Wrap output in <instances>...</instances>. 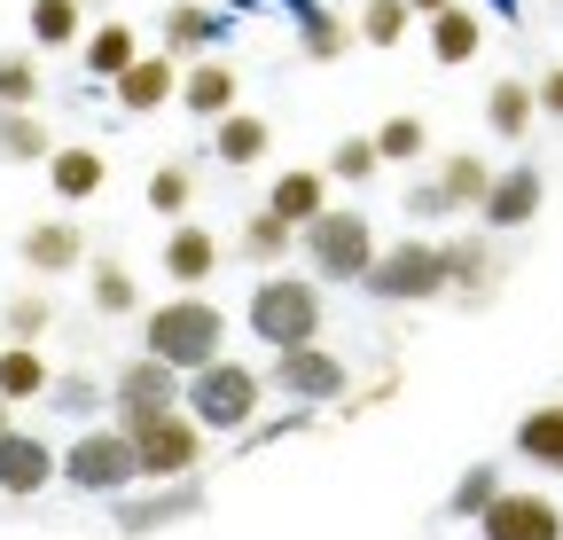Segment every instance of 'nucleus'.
Wrapping results in <instances>:
<instances>
[{"instance_id": "6", "label": "nucleus", "mask_w": 563, "mask_h": 540, "mask_svg": "<svg viewBox=\"0 0 563 540\" xmlns=\"http://www.w3.org/2000/svg\"><path fill=\"white\" fill-rule=\"evenodd\" d=\"M125 439H133V462H141V478H165V486H180L188 470L203 462V431H196V416L188 408H165V416H133V423H118Z\"/></svg>"}, {"instance_id": "35", "label": "nucleus", "mask_w": 563, "mask_h": 540, "mask_svg": "<svg viewBox=\"0 0 563 540\" xmlns=\"http://www.w3.org/2000/svg\"><path fill=\"white\" fill-rule=\"evenodd\" d=\"M188 205H196V173L188 165H157L150 173V212L157 220H188Z\"/></svg>"}, {"instance_id": "42", "label": "nucleus", "mask_w": 563, "mask_h": 540, "mask_svg": "<svg viewBox=\"0 0 563 540\" xmlns=\"http://www.w3.org/2000/svg\"><path fill=\"white\" fill-rule=\"evenodd\" d=\"M47 392H63L55 408H70V416H79V408H95V384H79V376H63V384H47Z\"/></svg>"}, {"instance_id": "5", "label": "nucleus", "mask_w": 563, "mask_h": 540, "mask_svg": "<svg viewBox=\"0 0 563 540\" xmlns=\"http://www.w3.org/2000/svg\"><path fill=\"white\" fill-rule=\"evenodd\" d=\"M361 290H368V298H384V306H431V298H446V258H439V235H399V243H384Z\"/></svg>"}, {"instance_id": "43", "label": "nucleus", "mask_w": 563, "mask_h": 540, "mask_svg": "<svg viewBox=\"0 0 563 540\" xmlns=\"http://www.w3.org/2000/svg\"><path fill=\"white\" fill-rule=\"evenodd\" d=\"M407 9H415V16H439V9H454V0H407Z\"/></svg>"}, {"instance_id": "39", "label": "nucleus", "mask_w": 563, "mask_h": 540, "mask_svg": "<svg viewBox=\"0 0 563 540\" xmlns=\"http://www.w3.org/2000/svg\"><path fill=\"white\" fill-rule=\"evenodd\" d=\"M415 228H439V220H454V205H446V188L439 180H407V205H399Z\"/></svg>"}, {"instance_id": "19", "label": "nucleus", "mask_w": 563, "mask_h": 540, "mask_svg": "<svg viewBox=\"0 0 563 540\" xmlns=\"http://www.w3.org/2000/svg\"><path fill=\"white\" fill-rule=\"evenodd\" d=\"M509 447H517V462H532V470H548V478H563V399H540V408H525Z\"/></svg>"}, {"instance_id": "12", "label": "nucleus", "mask_w": 563, "mask_h": 540, "mask_svg": "<svg viewBox=\"0 0 563 540\" xmlns=\"http://www.w3.org/2000/svg\"><path fill=\"white\" fill-rule=\"evenodd\" d=\"M180 368H165L157 353H141V361H125L118 368V423H133V416H165V408H180Z\"/></svg>"}, {"instance_id": "25", "label": "nucleus", "mask_w": 563, "mask_h": 540, "mask_svg": "<svg viewBox=\"0 0 563 540\" xmlns=\"http://www.w3.org/2000/svg\"><path fill=\"white\" fill-rule=\"evenodd\" d=\"M422 24H431V55L446 63V71H462V63H477V47H485V16H477V9H462V0H454V9L422 16Z\"/></svg>"}, {"instance_id": "29", "label": "nucleus", "mask_w": 563, "mask_h": 540, "mask_svg": "<svg viewBox=\"0 0 563 540\" xmlns=\"http://www.w3.org/2000/svg\"><path fill=\"white\" fill-rule=\"evenodd\" d=\"M32 47H79V24H87V9L79 0H32Z\"/></svg>"}, {"instance_id": "31", "label": "nucleus", "mask_w": 563, "mask_h": 540, "mask_svg": "<svg viewBox=\"0 0 563 540\" xmlns=\"http://www.w3.org/2000/svg\"><path fill=\"white\" fill-rule=\"evenodd\" d=\"M329 180H344V188H368L376 173H384V157H376V133H344V142L329 150V165H321Z\"/></svg>"}, {"instance_id": "18", "label": "nucleus", "mask_w": 563, "mask_h": 540, "mask_svg": "<svg viewBox=\"0 0 563 540\" xmlns=\"http://www.w3.org/2000/svg\"><path fill=\"white\" fill-rule=\"evenodd\" d=\"M47 188L63 196V205H95V196L110 188V157L95 142H70V150L47 157Z\"/></svg>"}, {"instance_id": "21", "label": "nucleus", "mask_w": 563, "mask_h": 540, "mask_svg": "<svg viewBox=\"0 0 563 540\" xmlns=\"http://www.w3.org/2000/svg\"><path fill=\"white\" fill-rule=\"evenodd\" d=\"M266 150H274V125H266L258 110H228V118H211V157H220L228 173L258 165Z\"/></svg>"}, {"instance_id": "30", "label": "nucleus", "mask_w": 563, "mask_h": 540, "mask_svg": "<svg viewBox=\"0 0 563 540\" xmlns=\"http://www.w3.org/2000/svg\"><path fill=\"white\" fill-rule=\"evenodd\" d=\"M133 55H141V32H133V24H95V32H87V71H95V79H118Z\"/></svg>"}, {"instance_id": "2", "label": "nucleus", "mask_w": 563, "mask_h": 540, "mask_svg": "<svg viewBox=\"0 0 563 540\" xmlns=\"http://www.w3.org/2000/svg\"><path fill=\"white\" fill-rule=\"evenodd\" d=\"M141 353H157L165 368L196 376L203 361H220V353H228V306H220V298H203V290L165 298L150 321H141Z\"/></svg>"}, {"instance_id": "15", "label": "nucleus", "mask_w": 563, "mask_h": 540, "mask_svg": "<svg viewBox=\"0 0 563 540\" xmlns=\"http://www.w3.org/2000/svg\"><path fill=\"white\" fill-rule=\"evenodd\" d=\"M235 95H243V79H235V63H228V55H196V63H180V95H173V102L196 110L203 125H211V118H228Z\"/></svg>"}, {"instance_id": "1", "label": "nucleus", "mask_w": 563, "mask_h": 540, "mask_svg": "<svg viewBox=\"0 0 563 540\" xmlns=\"http://www.w3.org/2000/svg\"><path fill=\"white\" fill-rule=\"evenodd\" d=\"M251 337L266 353H290V345H321L329 329V290L313 275H290V266H274V275L251 283V306H243Z\"/></svg>"}, {"instance_id": "32", "label": "nucleus", "mask_w": 563, "mask_h": 540, "mask_svg": "<svg viewBox=\"0 0 563 540\" xmlns=\"http://www.w3.org/2000/svg\"><path fill=\"white\" fill-rule=\"evenodd\" d=\"M352 40H361V32H352L344 16H329V9H298V47H306L313 63H336Z\"/></svg>"}, {"instance_id": "7", "label": "nucleus", "mask_w": 563, "mask_h": 540, "mask_svg": "<svg viewBox=\"0 0 563 540\" xmlns=\"http://www.w3.org/2000/svg\"><path fill=\"white\" fill-rule=\"evenodd\" d=\"M540 205H548V173H540L532 157L493 165V188H485V205H477V228H485V235H525V228L540 220Z\"/></svg>"}, {"instance_id": "14", "label": "nucleus", "mask_w": 563, "mask_h": 540, "mask_svg": "<svg viewBox=\"0 0 563 540\" xmlns=\"http://www.w3.org/2000/svg\"><path fill=\"white\" fill-rule=\"evenodd\" d=\"M110 95H118V110H133V118H150V110H165V102L180 95V63H173L165 47H157V55L141 47V55L125 63V71L110 79Z\"/></svg>"}, {"instance_id": "33", "label": "nucleus", "mask_w": 563, "mask_h": 540, "mask_svg": "<svg viewBox=\"0 0 563 540\" xmlns=\"http://www.w3.org/2000/svg\"><path fill=\"white\" fill-rule=\"evenodd\" d=\"M40 63H32V47H9L0 55V110H40Z\"/></svg>"}, {"instance_id": "17", "label": "nucleus", "mask_w": 563, "mask_h": 540, "mask_svg": "<svg viewBox=\"0 0 563 540\" xmlns=\"http://www.w3.org/2000/svg\"><path fill=\"white\" fill-rule=\"evenodd\" d=\"M336 180L321 173V165H290V173H274V188H266V212H282L290 228H306V220H321L336 196H329Z\"/></svg>"}, {"instance_id": "28", "label": "nucleus", "mask_w": 563, "mask_h": 540, "mask_svg": "<svg viewBox=\"0 0 563 540\" xmlns=\"http://www.w3.org/2000/svg\"><path fill=\"white\" fill-rule=\"evenodd\" d=\"M55 376H47V361H40V345H9V353H0V399H9V408H16V399H40Z\"/></svg>"}, {"instance_id": "24", "label": "nucleus", "mask_w": 563, "mask_h": 540, "mask_svg": "<svg viewBox=\"0 0 563 540\" xmlns=\"http://www.w3.org/2000/svg\"><path fill=\"white\" fill-rule=\"evenodd\" d=\"M431 180L446 188V205H454V220H470V212L485 205V188H493V157H485V150H446Z\"/></svg>"}, {"instance_id": "45", "label": "nucleus", "mask_w": 563, "mask_h": 540, "mask_svg": "<svg viewBox=\"0 0 563 540\" xmlns=\"http://www.w3.org/2000/svg\"><path fill=\"white\" fill-rule=\"evenodd\" d=\"M79 9H102V0H79Z\"/></svg>"}, {"instance_id": "10", "label": "nucleus", "mask_w": 563, "mask_h": 540, "mask_svg": "<svg viewBox=\"0 0 563 540\" xmlns=\"http://www.w3.org/2000/svg\"><path fill=\"white\" fill-rule=\"evenodd\" d=\"M63 478L70 486H87V494H118L141 478V462H133V439L125 431H87L79 447L63 454Z\"/></svg>"}, {"instance_id": "40", "label": "nucleus", "mask_w": 563, "mask_h": 540, "mask_svg": "<svg viewBox=\"0 0 563 540\" xmlns=\"http://www.w3.org/2000/svg\"><path fill=\"white\" fill-rule=\"evenodd\" d=\"M47 321H55V306H47L40 290H16V298H9V337H16V345H32Z\"/></svg>"}, {"instance_id": "23", "label": "nucleus", "mask_w": 563, "mask_h": 540, "mask_svg": "<svg viewBox=\"0 0 563 540\" xmlns=\"http://www.w3.org/2000/svg\"><path fill=\"white\" fill-rule=\"evenodd\" d=\"M532 118H540V95L532 79H501V87H485V133L493 142H532Z\"/></svg>"}, {"instance_id": "22", "label": "nucleus", "mask_w": 563, "mask_h": 540, "mask_svg": "<svg viewBox=\"0 0 563 540\" xmlns=\"http://www.w3.org/2000/svg\"><path fill=\"white\" fill-rule=\"evenodd\" d=\"M79 258H87L79 220H40V228H24V266H32V275H79Z\"/></svg>"}, {"instance_id": "44", "label": "nucleus", "mask_w": 563, "mask_h": 540, "mask_svg": "<svg viewBox=\"0 0 563 540\" xmlns=\"http://www.w3.org/2000/svg\"><path fill=\"white\" fill-rule=\"evenodd\" d=\"M0 431H16V423H9V399H0Z\"/></svg>"}, {"instance_id": "4", "label": "nucleus", "mask_w": 563, "mask_h": 540, "mask_svg": "<svg viewBox=\"0 0 563 540\" xmlns=\"http://www.w3.org/2000/svg\"><path fill=\"white\" fill-rule=\"evenodd\" d=\"M376 251H384V243H376V220L352 212V205H329L321 220L298 228V258H306L313 283H368Z\"/></svg>"}, {"instance_id": "20", "label": "nucleus", "mask_w": 563, "mask_h": 540, "mask_svg": "<svg viewBox=\"0 0 563 540\" xmlns=\"http://www.w3.org/2000/svg\"><path fill=\"white\" fill-rule=\"evenodd\" d=\"M235 258H243V266H258V275H274V266H290V258H298V228L282 220V212H266V205H258V212L243 220V235H235Z\"/></svg>"}, {"instance_id": "41", "label": "nucleus", "mask_w": 563, "mask_h": 540, "mask_svg": "<svg viewBox=\"0 0 563 540\" xmlns=\"http://www.w3.org/2000/svg\"><path fill=\"white\" fill-rule=\"evenodd\" d=\"M532 95H540V118H555V125H563V63H548V71L532 79Z\"/></svg>"}, {"instance_id": "37", "label": "nucleus", "mask_w": 563, "mask_h": 540, "mask_svg": "<svg viewBox=\"0 0 563 540\" xmlns=\"http://www.w3.org/2000/svg\"><path fill=\"white\" fill-rule=\"evenodd\" d=\"M407 24H415V9H407V0H368L352 32H361L368 47H399V40H407Z\"/></svg>"}, {"instance_id": "8", "label": "nucleus", "mask_w": 563, "mask_h": 540, "mask_svg": "<svg viewBox=\"0 0 563 540\" xmlns=\"http://www.w3.org/2000/svg\"><path fill=\"white\" fill-rule=\"evenodd\" d=\"M266 384H274L282 399H298V408H329V399L352 392V368H344V353H329V345H290V353H274Z\"/></svg>"}, {"instance_id": "36", "label": "nucleus", "mask_w": 563, "mask_h": 540, "mask_svg": "<svg viewBox=\"0 0 563 540\" xmlns=\"http://www.w3.org/2000/svg\"><path fill=\"white\" fill-rule=\"evenodd\" d=\"M493 494H501V462H470V470H462V486H454V494H446V509H454V517H470V525H477V517H485V502H493Z\"/></svg>"}, {"instance_id": "38", "label": "nucleus", "mask_w": 563, "mask_h": 540, "mask_svg": "<svg viewBox=\"0 0 563 540\" xmlns=\"http://www.w3.org/2000/svg\"><path fill=\"white\" fill-rule=\"evenodd\" d=\"M95 306H102V313H133V306H141V290H133V275H125L118 258L95 266Z\"/></svg>"}, {"instance_id": "13", "label": "nucleus", "mask_w": 563, "mask_h": 540, "mask_svg": "<svg viewBox=\"0 0 563 540\" xmlns=\"http://www.w3.org/2000/svg\"><path fill=\"white\" fill-rule=\"evenodd\" d=\"M165 275H173V290H203L211 275L228 266V243L211 235V228H196V220H173V235H165Z\"/></svg>"}, {"instance_id": "26", "label": "nucleus", "mask_w": 563, "mask_h": 540, "mask_svg": "<svg viewBox=\"0 0 563 540\" xmlns=\"http://www.w3.org/2000/svg\"><path fill=\"white\" fill-rule=\"evenodd\" d=\"M47 470H55V454H47L40 439L0 431V494H32V486H47Z\"/></svg>"}, {"instance_id": "27", "label": "nucleus", "mask_w": 563, "mask_h": 540, "mask_svg": "<svg viewBox=\"0 0 563 540\" xmlns=\"http://www.w3.org/2000/svg\"><path fill=\"white\" fill-rule=\"evenodd\" d=\"M0 157H9V165H47L55 157L40 110H0Z\"/></svg>"}, {"instance_id": "16", "label": "nucleus", "mask_w": 563, "mask_h": 540, "mask_svg": "<svg viewBox=\"0 0 563 540\" xmlns=\"http://www.w3.org/2000/svg\"><path fill=\"white\" fill-rule=\"evenodd\" d=\"M220 32H228V16H220V9H203V0H180V9L157 16V47H165L173 63L211 55V47H220Z\"/></svg>"}, {"instance_id": "34", "label": "nucleus", "mask_w": 563, "mask_h": 540, "mask_svg": "<svg viewBox=\"0 0 563 540\" xmlns=\"http://www.w3.org/2000/svg\"><path fill=\"white\" fill-rule=\"evenodd\" d=\"M422 150H431V125H422L415 110H399V118L376 125V157H384V165H415Z\"/></svg>"}, {"instance_id": "3", "label": "nucleus", "mask_w": 563, "mask_h": 540, "mask_svg": "<svg viewBox=\"0 0 563 540\" xmlns=\"http://www.w3.org/2000/svg\"><path fill=\"white\" fill-rule=\"evenodd\" d=\"M180 399H188V416H196V431H251L258 423V408H266V376L251 368V361H235V353H220V361H203L188 384H180Z\"/></svg>"}, {"instance_id": "11", "label": "nucleus", "mask_w": 563, "mask_h": 540, "mask_svg": "<svg viewBox=\"0 0 563 540\" xmlns=\"http://www.w3.org/2000/svg\"><path fill=\"white\" fill-rule=\"evenodd\" d=\"M477 540H563V509L548 494H525V486H501L477 517Z\"/></svg>"}, {"instance_id": "9", "label": "nucleus", "mask_w": 563, "mask_h": 540, "mask_svg": "<svg viewBox=\"0 0 563 540\" xmlns=\"http://www.w3.org/2000/svg\"><path fill=\"white\" fill-rule=\"evenodd\" d=\"M439 258H446V298H470V306H485L493 290H501V275H509L501 235H485V228L439 235Z\"/></svg>"}]
</instances>
